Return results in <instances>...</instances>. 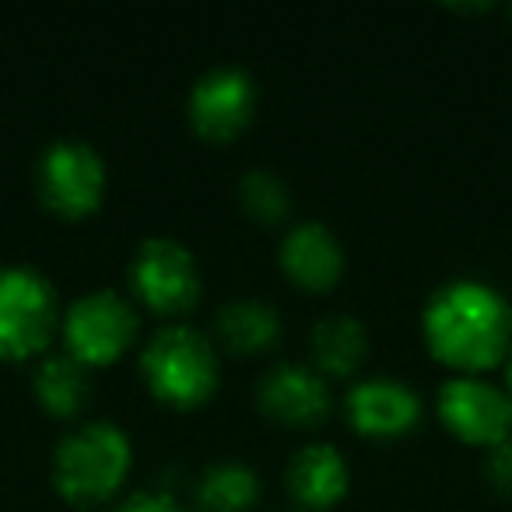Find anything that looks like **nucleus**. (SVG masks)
Instances as JSON below:
<instances>
[{"label":"nucleus","instance_id":"13","mask_svg":"<svg viewBox=\"0 0 512 512\" xmlns=\"http://www.w3.org/2000/svg\"><path fill=\"white\" fill-rule=\"evenodd\" d=\"M285 481L302 505L327 509L348 491V460L330 442H306L288 460Z\"/></svg>","mask_w":512,"mask_h":512},{"label":"nucleus","instance_id":"1","mask_svg":"<svg viewBox=\"0 0 512 512\" xmlns=\"http://www.w3.org/2000/svg\"><path fill=\"white\" fill-rule=\"evenodd\" d=\"M421 327L435 358L456 372H481L509 355L512 302L488 281L456 278L428 295Z\"/></svg>","mask_w":512,"mask_h":512},{"label":"nucleus","instance_id":"9","mask_svg":"<svg viewBox=\"0 0 512 512\" xmlns=\"http://www.w3.org/2000/svg\"><path fill=\"white\" fill-rule=\"evenodd\" d=\"M256 109V81L249 78L246 67L218 64L204 71L190 88L186 113L197 134L211 141H228L249 123Z\"/></svg>","mask_w":512,"mask_h":512},{"label":"nucleus","instance_id":"20","mask_svg":"<svg viewBox=\"0 0 512 512\" xmlns=\"http://www.w3.org/2000/svg\"><path fill=\"white\" fill-rule=\"evenodd\" d=\"M102 512H186V509L169 491H134L130 498H123V502L109 505Z\"/></svg>","mask_w":512,"mask_h":512},{"label":"nucleus","instance_id":"7","mask_svg":"<svg viewBox=\"0 0 512 512\" xmlns=\"http://www.w3.org/2000/svg\"><path fill=\"white\" fill-rule=\"evenodd\" d=\"M130 285L137 299L162 316H183L200 299V267L190 246L172 235H151L130 260Z\"/></svg>","mask_w":512,"mask_h":512},{"label":"nucleus","instance_id":"18","mask_svg":"<svg viewBox=\"0 0 512 512\" xmlns=\"http://www.w3.org/2000/svg\"><path fill=\"white\" fill-rule=\"evenodd\" d=\"M239 200L260 221H281L288 214V207H292V193H288L285 179L271 169H260V165L242 172Z\"/></svg>","mask_w":512,"mask_h":512},{"label":"nucleus","instance_id":"5","mask_svg":"<svg viewBox=\"0 0 512 512\" xmlns=\"http://www.w3.org/2000/svg\"><path fill=\"white\" fill-rule=\"evenodd\" d=\"M36 193L50 211L81 218L106 193V162L81 137H57L36 158Z\"/></svg>","mask_w":512,"mask_h":512},{"label":"nucleus","instance_id":"2","mask_svg":"<svg viewBox=\"0 0 512 512\" xmlns=\"http://www.w3.org/2000/svg\"><path fill=\"white\" fill-rule=\"evenodd\" d=\"M134 463L130 435L116 421L95 418L71 428L53 449V484L78 505L106 502Z\"/></svg>","mask_w":512,"mask_h":512},{"label":"nucleus","instance_id":"11","mask_svg":"<svg viewBox=\"0 0 512 512\" xmlns=\"http://www.w3.org/2000/svg\"><path fill=\"white\" fill-rule=\"evenodd\" d=\"M348 418L365 435H400L418 425L421 397L397 376H365L348 390Z\"/></svg>","mask_w":512,"mask_h":512},{"label":"nucleus","instance_id":"14","mask_svg":"<svg viewBox=\"0 0 512 512\" xmlns=\"http://www.w3.org/2000/svg\"><path fill=\"white\" fill-rule=\"evenodd\" d=\"M32 390H36L39 404L46 411L60 414V418H71L92 397V372L81 358H74L71 351H53L43 362L36 365V376H32Z\"/></svg>","mask_w":512,"mask_h":512},{"label":"nucleus","instance_id":"6","mask_svg":"<svg viewBox=\"0 0 512 512\" xmlns=\"http://www.w3.org/2000/svg\"><path fill=\"white\" fill-rule=\"evenodd\" d=\"M64 341L85 365H106L134 344L141 330L134 302L116 288H92L64 309Z\"/></svg>","mask_w":512,"mask_h":512},{"label":"nucleus","instance_id":"16","mask_svg":"<svg viewBox=\"0 0 512 512\" xmlns=\"http://www.w3.org/2000/svg\"><path fill=\"white\" fill-rule=\"evenodd\" d=\"M218 334L235 351L271 348L281 334V313L267 299H232L218 309Z\"/></svg>","mask_w":512,"mask_h":512},{"label":"nucleus","instance_id":"12","mask_svg":"<svg viewBox=\"0 0 512 512\" xmlns=\"http://www.w3.org/2000/svg\"><path fill=\"white\" fill-rule=\"evenodd\" d=\"M281 267L302 288H330L344 271V246L323 221H295L281 239Z\"/></svg>","mask_w":512,"mask_h":512},{"label":"nucleus","instance_id":"17","mask_svg":"<svg viewBox=\"0 0 512 512\" xmlns=\"http://www.w3.org/2000/svg\"><path fill=\"white\" fill-rule=\"evenodd\" d=\"M260 498V477L242 460H214L197 481V502L207 512H246Z\"/></svg>","mask_w":512,"mask_h":512},{"label":"nucleus","instance_id":"21","mask_svg":"<svg viewBox=\"0 0 512 512\" xmlns=\"http://www.w3.org/2000/svg\"><path fill=\"white\" fill-rule=\"evenodd\" d=\"M505 358H509V365H505V372H509V390H512V348H509V355H505Z\"/></svg>","mask_w":512,"mask_h":512},{"label":"nucleus","instance_id":"3","mask_svg":"<svg viewBox=\"0 0 512 512\" xmlns=\"http://www.w3.org/2000/svg\"><path fill=\"white\" fill-rule=\"evenodd\" d=\"M141 376L155 397L176 407H193L207 400L218 386V351L200 330L186 323H169L155 330L141 351Z\"/></svg>","mask_w":512,"mask_h":512},{"label":"nucleus","instance_id":"15","mask_svg":"<svg viewBox=\"0 0 512 512\" xmlns=\"http://www.w3.org/2000/svg\"><path fill=\"white\" fill-rule=\"evenodd\" d=\"M309 351H313L316 369L344 376L365 362L369 334H365L362 320H355L351 313H327L309 330Z\"/></svg>","mask_w":512,"mask_h":512},{"label":"nucleus","instance_id":"8","mask_svg":"<svg viewBox=\"0 0 512 512\" xmlns=\"http://www.w3.org/2000/svg\"><path fill=\"white\" fill-rule=\"evenodd\" d=\"M439 414L460 439L491 446L512 432V393L481 372H456L439 386Z\"/></svg>","mask_w":512,"mask_h":512},{"label":"nucleus","instance_id":"4","mask_svg":"<svg viewBox=\"0 0 512 512\" xmlns=\"http://www.w3.org/2000/svg\"><path fill=\"white\" fill-rule=\"evenodd\" d=\"M57 327L60 295L53 281L29 264H0V355L43 351Z\"/></svg>","mask_w":512,"mask_h":512},{"label":"nucleus","instance_id":"10","mask_svg":"<svg viewBox=\"0 0 512 512\" xmlns=\"http://www.w3.org/2000/svg\"><path fill=\"white\" fill-rule=\"evenodd\" d=\"M256 400L274 421L288 425H316L330 411V386L316 365L278 362L260 376Z\"/></svg>","mask_w":512,"mask_h":512},{"label":"nucleus","instance_id":"19","mask_svg":"<svg viewBox=\"0 0 512 512\" xmlns=\"http://www.w3.org/2000/svg\"><path fill=\"white\" fill-rule=\"evenodd\" d=\"M484 474H488V481L498 491L512 495V435H505V439L488 446V453H484Z\"/></svg>","mask_w":512,"mask_h":512}]
</instances>
